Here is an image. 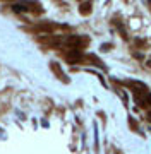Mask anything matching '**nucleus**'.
Returning a JSON list of instances; mask_svg holds the SVG:
<instances>
[{
  "instance_id": "f257e3e1",
  "label": "nucleus",
  "mask_w": 151,
  "mask_h": 154,
  "mask_svg": "<svg viewBox=\"0 0 151 154\" xmlns=\"http://www.w3.org/2000/svg\"><path fill=\"white\" fill-rule=\"evenodd\" d=\"M148 2H149V5H151V0H148Z\"/></svg>"
}]
</instances>
